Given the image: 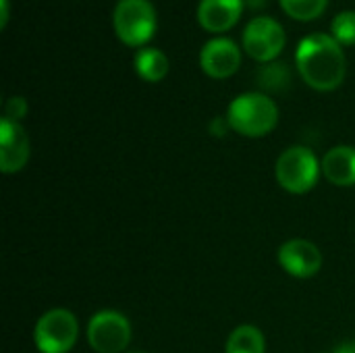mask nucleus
I'll use <instances>...</instances> for the list:
<instances>
[{
	"label": "nucleus",
	"instance_id": "nucleus-13",
	"mask_svg": "<svg viewBox=\"0 0 355 353\" xmlns=\"http://www.w3.org/2000/svg\"><path fill=\"white\" fill-rule=\"evenodd\" d=\"M225 353H266L264 333L254 325H241L231 331Z\"/></svg>",
	"mask_w": 355,
	"mask_h": 353
},
{
	"label": "nucleus",
	"instance_id": "nucleus-9",
	"mask_svg": "<svg viewBox=\"0 0 355 353\" xmlns=\"http://www.w3.org/2000/svg\"><path fill=\"white\" fill-rule=\"evenodd\" d=\"M31 156V144L21 123L4 119L0 121V171L15 175L25 169Z\"/></svg>",
	"mask_w": 355,
	"mask_h": 353
},
{
	"label": "nucleus",
	"instance_id": "nucleus-2",
	"mask_svg": "<svg viewBox=\"0 0 355 353\" xmlns=\"http://www.w3.org/2000/svg\"><path fill=\"white\" fill-rule=\"evenodd\" d=\"M229 127L243 137H264L279 123V106L262 92L237 96L227 108Z\"/></svg>",
	"mask_w": 355,
	"mask_h": 353
},
{
	"label": "nucleus",
	"instance_id": "nucleus-17",
	"mask_svg": "<svg viewBox=\"0 0 355 353\" xmlns=\"http://www.w3.org/2000/svg\"><path fill=\"white\" fill-rule=\"evenodd\" d=\"M260 75H262L260 83L270 89H279L283 85V81L287 83V77H289L285 67H266V71H262Z\"/></svg>",
	"mask_w": 355,
	"mask_h": 353
},
{
	"label": "nucleus",
	"instance_id": "nucleus-7",
	"mask_svg": "<svg viewBox=\"0 0 355 353\" xmlns=\"http://www.w3.org/2000/svg\"><path fill=\"white\" fill-rule=\"evenodd\" d=\"M285 29L272 17H256L243 29V50L258 62L275 60L285 48Z\"/></svg>",
	"mask_w": 355,
	"mask_h": 353
},
{
	"label": "nucleus",
	"instance_id": "nucleus-10",
	"mask_svg": "<svg viewBox=\"0 0 355 353\" xmlns=\"http://www.w3.org/2000/svg\"><path fill=\"white\" fill-rule=\"evenodd\" d=\"M241 64V50L229 37H214L204 44L200 52V67L212 79H227L237 73Z\"/></svg>",
	"mask_w": 355,
	"mask_h": 353
},
{
	"label": "nucleus",
	"instance_id": "nucleus-3",
	"mask_svg": "<svg viewBox=\"0 0 355 353\" xmlns=\"http://www.w3.org/2000/svg\"><path fill=\"white\" fill-rule=\"evenodd\" d=\"M322 173V160L316 158V154L306 146H291L287 148L275 164V177L277 183L295 196L308 193L316 187Z\"/></svg>",
	"mask_w": 355,
	"mask_h": 353
},
{
	"label": "nucleus",
	"instance_id": "nucleus-20",
	"mask_svg": "<svg viewBox=\"0 0 355 353\" xmlns=\"http://www.w3.org/2000/svg\"><path fill=\"white\" fill-rule=\"evenodd\" d=\"M8 15H10V4H8V0H0V29L6 27Z\"/></svg>",
	"mask_w": 355,
	"mask_h": 353
},
{
	"label": "nucleus",
	"instance_id": "nucleus-19",
	"mask_svg": "<svg viewBox=\"0 0 355 353\" xmlns=\"http://www.w3.org/2000/svg\"><path fill=\"white\" fill-rule=\"evenodd\" d=\"M229 129H231V127H229L227 117H225V119H214V121L210 123V133H212L214 137H225Z\"/></svg>",
	"mask_w": 355,
	"mask_h": 353
},
{
	"label": "nucleus",
	"instance_id": "nucleus-18",
	"mask_svg": "<svg viewBox=\"0 0 355 353\" xmlns=\"http://www.w3.org/2000/svg\"><path fill=\"white\" fill-rule=\"evenodd\" d=\"M25 114H27V100L23 96H12V98L6 100V104H4V119L21 123V119H25Z\"/></svg>",
	"mask_w": 355,
	"mask_h": 353
},
{
	"label": "nucleus",
	"instance_id": "nucleus-22",
	"mask_svg": "<svg viewBox=\"0 0 355 353\" xmlns=\"http://www.w3.org/2000/svg\"><path fill=\"white\" fill-rule=\"evenodd\" d=\"M127 353H144V352H127Z\"/></svg>",
	"mask_w": 355,
	"mask_h": 353
},
{
	"label": "nucleus",
	"instance_id": "nucleus-6",
	"mask_svg": "<svg viewBox=\"0 0 355 353\" xmlns=\"http://www.w3.org/2000/svg\"><path fill=\"white\" fill-rule=\"evenodd\" d=\"M87 343L96 353H125L131 343V322L123 312L100 310L87 322Z\"/></svg>",
	"mask_w": 355,
	"mask_h": 353
},
{
	"label": "nucleus",
	"instance_id": "nucleus-12",
	"mask_svg": "<svg viewBox=\"0 0 355 353\" xmlns=\"http://www.w3.org/2000/svg\"><path fill=\"white\" fill-rule=\"evenodd\" d=\"M322 175L337 187L355 185V148L335 146L322 158Z\"/></svg>",
	"mask_w": 355,
	"mask_h": 353
},
{
	"label": "nucleus",
	"instance_id": "nucleus-16",
	"mask_svg": "<svg viewBox=\"0 0 355 353\" xmlns=\"http://www.w3.org/2000/svg\"><path fill=\"white\" fill-rule=\"evenodd\" d=\"M331 35L341 46H355V10H343L333 19Z\"/></svg>",
	"mask_w": 355,
	"mask_h": 353
},
{
	"label": "nucleus",
	"instance_id": "nucleus-15",
	"mask_svg": "<svg viewBox=\"0 0 355 353\" xmlns=\"http://www.w3.org/2000/svg\"><path fill=\"white\" fill-rule=\"evenodd\" d=\"M283 10L297 21H312L320 17L329 0H279Z\"/></svg>",
	"mask_w": 355,
	"mask_h": 353
},
{
	"label": "nucleus",
	"instance_id": "nucleus-11",
	"mask_svg": "<svg viewBox=\"0 0 355 353\" xmlns=\"http://www.w3.org/2000/svg\"><path fill=\"white\" fill-rule=\"evenodd\" d=\"M243 12V0H200L198 21L210 33L229 31Z\"/></svg>",
	"mask_w": 355,
	"mask_h": 353
},
{
	"label": "nucleus",
	"instance_id": "nucleus-21",
	"mask_svg": "<svg viewBox=\"0 0 355 353\" xmlns=\"http://www.w3.org/2000/svg\"><path fill=\"white\" fill-rule=\"evenodd\" d=\"M335 353H355V339L341 343V345L335 350Z\"/></svg>",
	"mask_w": 355,
	"mask_h": 353
},
{
	"label": "nucleus",
	"instance_id": "nucleus-14",
	"mask_svg": "<svg viewBox=\"0 0 355 353\" xmlns=\"http://www.w3.org/2000/svg\"><path fill=\"white\" fill-rule=\"evenodd\" d=\"M135 71L144 81L158 83L168 73V58L158 48H141L135 56Z\"/></svg>",
	"mask_w": 355,
	"mask_h": 353
},
{
	"label": "nucleus",
	"instance_id": "nucleus-1",
	"mask_svg": "<svg viewBox=\"0 0 355 353\" xmlns=\"http://www.w3.org/2000/svg\"><path fill=\"white\" fill-rule=\"evenodd\" d=\"M295 62L302 79L318 92L337 89L347 73V60L341 44L329 33L306 35L295 50Z\"/></svg>",
	"mask_w": 355,
	"mask_h": 353
},
{
	"label": "nucleus",
	"instance_id": "nucleus-5",
	"mask_svg": "<svg viewBox=\"0 0 355 353\" xmlns=\"http://www.w3.org/2000/svg\"><path fill=\"white\" fill-rule=\"evenodd\" d=\"M79 337V322L71 310L52 308L33 327V343L40 353H69Z\"/></svg>",
	"mask_w": 355,
	"mask_h": 353
},
{
	"label": "nucleus",
	"instance_id": "nucleus-4",
	"mask_svg": "<svg viewBox=\"0 0 355 353\" xmlns=\"http://www.w3.org/2000/svg\"><path fill=\"white\" fill-rule=\"evenodd\" d=\"M116 37L131 48H139L154 37L156 10L150 0H119L112 12Z\"/></svg>",
	"mask_w": 355,
	"mask_h": 353
},
{
	"label": "nucleus",
	"instance_id": "nucleus-8",
	"mask_svg": "<svg viewBox=\"0 0 355 353\" xmlns=\"http://www.w3.org/2000/svg\"><path fill=\"white\" fill-rule=\"evenodd\" d=\"M279 266L295 279H312L322 268V252L308 239H289L277 252Z\"/></svg>",
	"mask_w": 355,
	"mask_h": 353
}]
</instances>
